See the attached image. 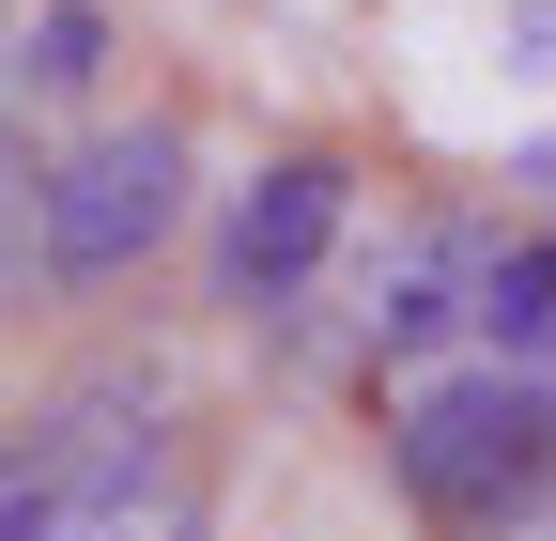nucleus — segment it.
<instances>
[{"label":"nucleus","instance_id":"obj_3","mask_svg":"<svg viewBox=\"0 0 556 541\" xmlns=\"http://www.w3.org/2000/svg\"><path fill=\"white\" fill-rule=\"evenodd\" d=\"M340 248V171L325 155H278L232 186V217H217V294L232 310H278V294H309V263Z\"/></svg>","mask_w":556,"mask_h":541},{"label":"nucleus","instance_id":"obj_4","mask_svg":"<svg viewBox=\"0 0 556 541\" xmlns=\"http://www.w3.org/2000/svg\"><path fill=\"white\" fill-rule=\"evenodd\" d=\"M31 541H201V511L124 433H47V526Z\"/></svg>","mask_w":556,"mask_h":541},{"label":"nucleus","instance_id":"obj_9","mask_svg":"<svg viewBox=\"0 0 556 541\" xmlns=\"http://www.w3.org/2000/svg\"><path fill=\"white\" fill-rule=\"evenodd\" d=\"M510 78H556V0H510Z\"/></svg>","mask_w":556,"mask_h":541},{"label":"nucleus","instance_id":"obj_2","mask_svg":"<svg viewBox=\"0 0 556 541\" xmlns=\"http://www.w3.org/2000/svg\"><path fill=\"white\" fill-rule=\"evenodd\" d=\"M170 217H186V140H170V124H109V140H78V155L31 186L47 279H124Z\"/></svg>","mask_w":556,"mask_h":541},{"label":"nucleus","instance_id":"obj_8","mask_svg":"<svg viewBox=\"0 0 556 541\" xmlns=\"http://www.w3.org/2000/svg\"><path fill=\"white\" fill-rule=\"evenodd\" d=\"M31 526H47V433L0 449V541H31Z\"/></svg>","mask_w":556,"mask_h":541},{"label":"nucleus","instance_id":"obj_10","mask_svg":"<svg viewBox=\"0 0 556 541\" xmlns=\"http://www.w3.org/2000/svg\"><path fill=\"white\" fill-rule=\"evenodd\" d=\"M510 186H556V140H526V155H510Z\"/></svg>","mask_w":556,"mask_h":541},{"label":"nucleus","instance_id":"obj_5","mask_svg":"<svg viewBox=\"0 0 556 541\" xmlns=\"http://www.w3.org/2000/svg\"><path fill=\"white\" fill-rule=\"evenodd\" d=\"M464 341H479V356H556V232H479Z\"/></svg>","mask_w":556,"mask_h":541},{"label":"nucleus","instance_id":"obj_1","mask_svg":"<svg viewBox=\"0 0 556 541\" xmlns=\"http://www.w3.org/2000/svg\"><path fill=\"white\" fill-rule=\"evenodd\" d=\"M387 480L433 511V526H510L556 495V372L495 356V372H448L387 418Z\"/></svg>","mask_w":556,"mask_h":541},{"label":"nucleus","instance_id":"obj_6","mask_svg":"<svg viewBox=\"0 0 556 541\" xmlns=\"http://www.w3.org/2000/svg\"><path fill=\"white\" fill-rule=\"evenodd\" d=\"M464 279H479V232H417L387 279H371V356H417L464 325Z\"/></svg>","mask_w":556,"mask_h":541},{"label":"nucleus","instance_id":"obj_7","mask_svg":"<svg viewBox=\"0 0 556 541\" xmlns=\"http://www.w3.org/2000/svg\"><path fill=\"white\" fill-rule=\"evenodd\" d=\"M93 47H109V32H93V0H47V16L0 47V62H16L31 93H78V78H93Z\"/></svg>","mask_w":556,"mask_h":541}]
</instances>
